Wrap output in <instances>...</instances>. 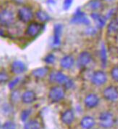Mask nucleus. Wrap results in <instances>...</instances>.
Listing matches in <instances>:
<instances>
[{"label":"nucleus","instance_id":"nucleus-1","mask_svg":"<svg viewBox=\"0 0 118 129\" xmlns=\"http://www.w3.org/2000/svg\"><path fill=\"white\" fill-rule=\"evenodd\" d=\"M49 81L51 82H56L63 85L67 89L71 88L73 86V82L66 75L61 72H52L49 76Z\"/></svg>","mask_w":118,"mask_h":129},{"label":"nucleus","instance_id":"nucleus-2","mask_svg":"<svg viewBox=\"0 0 118 129\" xmlns=\"http://www.w3.org/2000/svg\"><path fill=\"white\" fill-rule=\"evenodd\" d=\"M14 13L12 10L9 8H4L1 10L0 22L2 26L10 27L14 23Z\"/></svg>","mask_w":118,"mask_h":129},{"label":"nucleus","instance_id":"nucleus-3","mask_svg":"<svg viewBox=\"0 0 118 129\" xmlns=\"http://www.w3.org/2000/svg\"><path fill=\"white\" fill-rule=\"evenodd\" d=\"M99 125L104 128H112L115 122L114 117L112 113L110 112H104L101 113L98 117Z\"/></svg>","mask_w":118,"mask_h":129},{"label":"nucleus","instance_id":"nucleus-4","mask_svg":"<svg viewBox=\"0 0 118 129\" xmlns=\"http://www.w3.org/2000/svg\"><path fill=\"white\" fill-rule=\"evenodd\" d=\"M70 23L72 24H84L88 26L90 24V20L87 18L85 13L82 12L80 8H77L73 17L71 18Z\"/></svg>","mask_w":118,"mask_h":129},{"label":"nucleus","instance_id":"nucleus-5","mask_svg":"<svg viewBox=\"0 0 118 129\" xmlns=\"http://www.w3.org/2000/svg\"><path fill=\"white\" fill-rule=\"evenodd\" d=\"M18 17L19 20L22 21V23H28L33 19L34 13H33L32 10L30 7L23 6L18 10Z\"/></svg>","mask_w":118,"mask_h":129},{"label":"nucleus","instance_id":"nucleus-6","mask_svg":"<svg viewBox=\"0 0 118 129\" xmlns=\"http://www.w3.org/2000/svg\"><path fill=\"white\" fill-rule=\"evenodd\" d=\"M44 28V25L38 22H32L28 25L26 34L29 37H36L42 32Z\"/></svg>","mask_w":118,"mask_h":129},{"label":"nucleus","instance_id":"nucleus-7","mask_svg":"<svg viewBox=\"0 0 118 129\" xmlns=\"http://www.w3.org/2000/svg\"><path fill=\"white\" fill-rule=\"evenodd\" d=\"M65 92L64 89L59 86H54L50 89L49 93V98L51 101L57 102L62 100L64 98Z\"/></svg>","mask_w":118,"mask_h":129},{"label":"nucleus","instance_id":"nucleus-8","mask_svg":"<svg viewBox=\"0 0 118 129\" xmlns=\"http://www.w3.org/2000/svg\"><path fill=\"white\" fill-rule=\"evenodd\" d=\"M107 81V75L106 74L101 70L95 72L91 77V82L94 85L101 86L105 84Z\"/></svg>","mask_w":118,"mask_h":129},{"label":"nucleus","instance_id":"nucleus-9","mask_svg":"<svg viewBox=\"0 0 118 129\" xmlns=\"http://www.w3.org/2000/svg\"><path fill=\"white\" fill-rule=\"evenodd\" d=\"M104 97L110 102H116L118 99V90L114 86H109L103 91Z\"/></svg>","mask_w":118,"mask_h":129},{"label":"nucleus","instance_id":"nucleus-10","mask_svg":"<svg viewBox=\"0 0 118 129\" xmlns=\"http://www.w3.org/2000/svg\"><path fill=\"white\" fill-rule=\"evenodd\" d=\"M92 61V56L91 55L86 51L82 52L78 57L77 64L79 68H84L87 65H88Z\"/></svg>","mask_w":118,"mask_h":129},{"label":"nucleus","instance_id":"nucleus-11","mask_svg":"<svg viewBox=\"0 0 118 129\" xmlns=\"http://www.w3.org/2000/svg\"><path fill=\"white\" fill-rule=\"evenodd\" d=\"M99 103V98L97 95L94 93L88 94L84 100V104L88 108H94L97 107Z\"/></svg>","mask_w":118,"mask_h":129},{"label":"nucleus","instance_id":"nucleus-12","mask_svg":"<svg viewBox=\"0 0 118 129\" xmlns=\"http://www.w3.org/2000/svg\"><path fill=\"white\" fill-rule=\"evenodd\" d=\"M63 26L60 23L56 24L54 27V39L53 45L54 46H59L61 44V35L62 34Z\"/></svg>","mask_w":118,"mask_h":129},{"label":"nucleus","instance_id":"nucleus-13","mask_svg":"<svg viewBox=\"0 0 118 129\" xmlns=\"http://www.w3.org/2000/svg\"><path fill=\"white\" fill-rule=\"evenodd\" d=\"M26 69V64L21 61H14L11 65V71L14 75H20L23 73Z\"/></svg>","mask_w":118,"mask_h":129},{"label":"nucleus","instance_id":"nucleus-14","mask_svg":"<svg viewBox=\"0 0 118 129\" xmlns=\"http://www.w3.org/2000/svg\"><path fill=\"white\" fill-rule=\"evenodd\" d=\"M75 120V113L72 109H68L61 116V120L65 125H70Z\"/></svg>","mask_w":118,"mask_h":129},{"label":"nucleus","instance_id":"nucleus-15","mask_svg":"<svg viewBox=\"0 0 118 129\" xmlns=\"http://www.w3.org/2000/svg\"><path fill=\"white\" fill-rule=\"evenodd\" d=\"M104 6L103 2L102 0H90L88 1L85 7L88 10H92V11H96L101 10Z\"/></svg>","mask_w":118,"mask_h":129},{"label":"nucleus","instance_id":"nucleus-16","mask_svg":"<svg viewBox=\"0 0 118 129\" xmlns=\"http://www.w3.org/2000/svg\"><path fill=\"white\" fill-rule=\"evenodd\" d=\"M75 64L74 58L72 55H65L60 60V65L65 69H70L73 67Z\"/></svg>","mask_w":118,"mask_h":129},{"label":"nucleus","instance_id":"nucleus-17","mask_svg":"<svg viewBox=\"0 0 118 129\" xmlns=\"http://www.w3.org/2000/svg\"><path fill=\"white\" fill-rule=\"evenodd\" d=\"M36 95L33 90H26L21 95V100L25 104H31L36 101Z\"/></svg>","mask_w":118,"mask_h":129},{"label":"nucleus","instance_id":"nucleus-18","mask_svg":"<svg viewBox=\"0 0 118 129\" xmlns=\"http://www.w3.org/2000/svg\"><path fill=\"white\" fill-rule=\"evenodd\" d=\"M90 17H91V18L96 23L97 27L98 28H102L105 26L106 20V17L102 16L101 14H99L98 13H96V12L92 13L90 14Z\"/></svg>","mask_w":118,"mask_h":129},{"label":"nucleus","instance_id":"nucleus-19","mask_svg":"<svg viewBox=\"0 0 118 129\" xmlns=\"http://www.w3.org/2000/svg\"><path fill=\"white\" fill-rule=\"evenodd\" d=\"M107 34L110 35L118 34V17L113 18L107 26Z\"/></svg>","mask_w":118,"mask_h":129},{"label":"nucleus","instance_id":"nucleus-20","mask_svg":"<svg viewBox=\"0 0 118 129\" xmlns=\"http://www.w3.org/2000/svg\"><path fill=\"white\" fill-rule=\"evenodd\" d=\"M94 119L90 116H86L80 121V126L83 129H90L95 125Z\"/></svg>","mask_w":118,"mask_h":129},{"label":"nucleus","instance_id":"nucleus-21","mask_svg":"<svg viewBox=\"0 0 118 129\" xmlns=\"http://www.w3.org/2000/svg\"><path fill=\"white\" fill-rule=\"evenodd\" d=\"M49 71V69L47 67H44L37 68L34 69V70H33L31 74L35 78L42 79V78H44V77H46Z\"/></svg>","mask_w":118,"mask_h":129},{"label":"nucleus","instance_id":"nucleus-22","mask_svg":"<svg viewBox=\"0 0 118 129\" xmlns=\"http://www.w3.org/2000/svg\"><path fill=\"white\" fill-rule=\"evenodd\" d=\"M36 18L42 22H47L52 19V18L50 17L49 14L46 11L42 10H38L36 13Z\"/></svg>","mask_w":118,"mask_h":129},{"label":"nucleus","instance_id":"nucleus-23","mask_svg":"<svg viewBox=\"0 0 118 129\" xmlns=\"http://www.w3.org/2000/svg\"><path fill=\"white\" fill-rule=\"evenodd\" d=\"M100 58H101V61L102 66L105 67L107 63V51H106V48L104 43L102 44L101 46V50H100Z\"/></svg>","mask_w":118,"mask_h":129},{"label":"nucleus","instance_id":"nucleus-24","mask_svg":"<svg viewBox=\"0 0 118 129\" xmlns=\"http://www.w3.org/2000/svg\"><path fill=\"white\" fill-rule=\"evenodd\" d=\"M40 122L36 120H30L26 122L24 125V129H40Z\"/></svg>","mask_w":118,"mask_h":129},{"label":"nucleus","instance_id":"nucleus-25","mask_svg":"<svg viewBox=\"0 0 118 129\" xmlns=\"http://www.w3.org/2000/svg\"><path fill=\"white\" fill-rule=\"evenodd\" d=\"M31 112H32V110L30 109L23 110V111L21 112L20 115L21 120L23 121V122H26V121L28 120V117H30V115H31Z\"/></svg>","mask_w":118,"mask_h":129},{"label":"nucleus","instance_id":"nucleus-26","mask_svg":"<svg viewBox=\"0 0 118 129\" xmlns=\"http://www.w3.org/2000/svg\"><path fill=\"white\" fill-rule=\"evenodd\" d=\"M56 61L55 55L52 53H49L45 58H44V61L48 63V64H53Z\"/></svg>","mask_w":118,"mask_h":129},{"label":"nucleus","instance_id":"nucleus-27","mask_svg":"<svg viewBox=\"0 0 118 129\" xmlns=\"http://www.w3.org/2000/svg\"><path fill=\"white\" fill-rule=\"evenodd\" d=\"M16 125L12 121H7L2 126V129H16Z\"/></svg>","mask_w":118,"mask_h":129},{"label":"nucleus","instance_id":"nucleus-28","mask_svg":"<svg viewBox=\"0 0 118 129\" xmlns=\"http://www.w3.org/2000/svg\"><path fill=\"white\" fill-rule=\"evenodd\" d=\"M11 100L13 102H18L20 98V93L18 90H14L11 93Z\"/></svg>","mask_w":118,"mask_h":129},{"label":"nucleus","instance_id":"nucleus-29","mask_svg":"<svg viewBox=\"0 0 118 129\" xmlns=\"http://www.w3.org/2000/svg\"><path fill=\"white\" fill-rule=\"evenodd\" d=\"M112 78L115 82H118V66H116L112 69L111 70Z\"/></svg>","mask_w":118,"mask_h":129},{"label":"nucleus","instance_id":"nucleus-30","mask_svg":"<svg viewBox=\"0 0 118 129\" xmlns=\"http://www.w3.org/2000/svg\"><path fill=\"white\" fill-rule=\"evenodd\" d=\"M2 112L6 115V114H10L11 112H12L13 109H12V107H11V105H10L8 104H5L2 106Z\"/></svg>","mask_w":118,"mask_h":129},{"label":"nucleus","instance_id":"nucleus-31","mask_svg":"<svg viewBox=\"0 0 118 129\" xmlns=\"http://www.w3.org/2000/svg\"><path fill=\"white\" fill-rule=\"evenodd\" d=\"M20 80V77H16L14 78V80H12V81H10L9 82V85H8V87L10 89H14V87L19 83V82Z\"/></svg>","mask_w":118,"mask_h":129},{"label":"nucleus","instance_id":"nucleus-32","mask_svg":"<svg viewBox=\"0 0 118 129\" xmlns=\"http://www.w3.org/2000/svg\"><path fill=\"white\" fill-rule=\"evenodd\" d=\"M73 0H64L63 2V9L64 10H68L71 5H72Z\"/></svg>","mask_w":118,"mask_h":129},{"label":"nucleus","instance_id":"nucleus-33","mask_svg":"<svg viewBox=\"0 0 118 129\" xmlns=\"http://www.w3.org/2000/svg\"><path fill=\"white\" fill-rule=\"evenodd\" d=\"M0 80L2 83L7 82L9 80V76L5 72H2L0 74Z\"/></svg>","mask_w":118,"mask_h":129},{"label":"nucleus","instance_id":"nucleus-34","mask_svg":"<svg viewBox=\"0 0 118 129\" xmlns=\"http://www.w3.org/2000/svg\"><path fill=\"white\" fill-rule=\"evenodd\" d=\"M114 12H115V10H114V9L111 10L108 13V14L106 15V19H108V18H112V15H113L114 13Z\"/></svg>","mask_w":118,"mask_h":129},{"label":"nucleus","instance_id":"nucleus-35","mask_svg":"<svg viewBox=\"0 0 118 129\" xmlns=\"http://www.w3.org/2000/svg\"><path fill=\"white\" fill-rule=\"evenodd\" d=\"M86 30H87L86 31H87L88 33H89L90 34H92V33H93V34H94V33L96 32V30H95L94 28H88V29H86Z\"/></svg>","mask_w":118,"mask_h":129},{"label":"nucleus","instance_id":"nucleus-36","mask_svg":"<svg viewBox=\"0 0 118 129\" xmlns=\"http://www.w3.org/2000/svg\"><path fill=\"white\" fill-rule=\"evenodd\" d=\"M15 2H16L17 3H18V4H22V3L23 2L22 0H15Z\"/></svg>","mask_w":118,"mask_h":129},{"label":"nucleus","instance_id":"nucleus-37","mask_svg":"<svg viewBox=\"0 0 118 129\" xmlns=\"http://www.w3.org/2000/svg\"><path fill=\"white\" fill-rule=\"evenodd\" d=\"M104 1H106V2H114V1H115V0H104Z\"/></svg>","mask_w":118,"mask_h":129}]
</instances>
